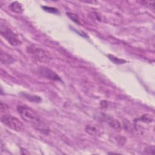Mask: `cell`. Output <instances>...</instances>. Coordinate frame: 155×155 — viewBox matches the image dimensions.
I'll return each mask as SVG.
<instances>
[{
	"label": "cell",
	"mask_w": 155,
	"mask_h": 155,
	"mask_svg": "<svg viewBox=\"0 0 155 155\" xmlns=\"http://www.w3.org/2000/svg\"><path fill=\"white\" fill-rule=\"evenodd\" d=\"M17 110L23 120L31 124L42 133L46 134L49 133L48 125L33 109L26 106L19 105L17 107Z\"/></svg>",
	"instance_id": "6da1fadb"
},
{
	"label": "cell",
	"mask_w": 155,
	"mask_h": 155,
	"mask_svg": "<svg viewBox=\"0 0 155 155\" xmlns=\"http://www.w3.org/2000/svg\"><path fill=\"white\" fill-rule=\"evenodd\" d=\"M27 51L34 59L38 61L48 62L51 59V57L48 51L35 45L28 46L27 48Z\"/></svg>",
	"instance_id": "7a4b0ae2"
},
{
	"label": "cell",
	"mask_w": 155,
	"mask_h": 155,
	"mask_svg": "<svg viewBox=\"0 0 155 155\" xmlns=\"http://www.w3.org/2000/svg\"><path fill=\"white\" fill-rule=\"evenodd\" d=\"M1 35L5 39V40L13 46H18L21 44L18 35L13 32L9 27L1 25L0 27Z\"/></svg>",
	"instance_id": "3957f363"
},
{
	"label": "cell",
	"mask_w": 155,
	"mask_h": 155,
	"mask_svg": "<svg viewBox=\"0 0 155 155\" xmlns=\"http://www.w3.org/2000/svg\"><path fill=\"white\" fill-rule=\"evenodd\" d=\"M1 120L3 124L15 131H20L23 128V124L22 122L18 118L12 115H4L1 117Z\"/></svg>",
	"instance_id": "277c9868"
},
{
	"label": "cell",
	"mask_w": 155,
	"mask_h": 155,
	"mask_svg": "<svg viewBox=\"0 0 155 155\" xmlns=\"http://www.w3.org/2000/svg\"><path fill=\"white\" fill-rule=\"evenodd\" d=\"M38 71L39 74L45 78L52 80V81H61V78L53 70L51 69L45 67H39Z\"/></svg>",
	"instance_id": "5b68a950"
},
{
	"label": "cell",
	"mask_w": 155,
	"mask_h": 155,
	"mask_svg": "<svg viewBox=\"0 0 155 155\" xmlns=\"http://www.w3.org/2000/svg\"><path fill=\"white\" fill-rule=\"evenodd\" d=\"M99 117L103 120L106 122L114 130L117 131H120L122 130V126L118 120L114 119V117L108 116L105 114H101Z\"/></svg>",
	"instance_id": "8992f818"
},
{
	"label": "cell",
	"mask_w": 155,
	"mask_h": 155,
	"mask_svg": "<svg viewBox=\"0 0 155 155\" xmlns=\"http://www.w3.org/2000/svg\"><path fill=\"white\" fill-rule=\"evenodd\" d=\"M85 131L91 136H97L101 134L102 130L99 125L91 123L85 126Z\"/></svg>",
	"instance_id": "52a82bcc"
},
{
	"label": "cell",
	"mask_w": 155,
	"mask_h": 155,
	"mask_svg": "<svg viewBox=\"0 0 155 155\" xmlns=\"http://www.w3.org/2000/svg\"><path fill=\"white\" fill-rule=\"evenodd\" d=\"M10 10L14 13L21 14L23 12V8L22 5L18 1H14L12 2L9 5Z\"/></svg>",
	"instance_id": "ba28073f"
},
{
	"label": "cell",
	"mask_w": 155,
	"mask_h": 155,
	"mask_svg": "<svg viewBox=\"0 0 155 155\" xmlns=\"http://www.w3.org/2000/svg\"><path fill=\"white\" fill-rule=\"evenodd\" d=\"M14 61L13 58L7 54V53L4 52L2 50L1 51V62L3 64H12Z\"/></svg>",
	"instance_id": "9c48e42d"
},
{
	"label": "cell",
	"mask_w": 155,
	"mask_h": 155,
	"mask_svg": "<svg viewBox=\"0 0 155 155\" xmlns=\"http://www.w3.org/2000/svg\"><path fill=\"white\" fill-rule=\"evenodd\" d=\"M20 94L22 97L25 98L26 99H27L31 102H39L41 101V98L38 96L30 94H28V93H24V92L21 93Z\"/></svg>",
	"instance_id": "30bf717a"
},
{
	"label": "cell",
	"mask_w": 155,
	"mask_h": 155,
	"mask_svg": "<svg viewBox=\"0 0 155 155\" xmlns=\"http://www.w3.org/2000/svg\"><path fill=\"white\" fill-rule=\"evenodd\" d=\"M108 59L111 61L113 62V63L116 64H124L127 61L124 59H120L113 54H108L107 55Z\"/></svg>",
	"instance_id": "8fae6325"
},
{
	"label": "cell",
	"mask_w": 155,
	"mask_h": 155,
	"mask_svg": "<svg viewBox=\"0 0 155 155\" xmlns=\"http://www.w3.org/2000/svg\"><path fill=\"white\" fill-rule=\"evenodd\" d=\"M67 15L75 23L78 24H81V22H80V19L79 16L74 13H71V12H67Z\"/></svg>",
	"instance_id": "7c38bea8"
},
{
	"label": "cell",
	"mask_w": 155,
	"mask_h": 155,
	"mask_svg": "<svg viewBox=\"0 0 155 155\" xmlns=\"http://www.w3.org/2000/svg\"><path fill=\"white\" fill-rule=\"evenodd\" d=\"M137 120H139L140 121L145 123H150L153 121V117L150 114H146L140 117L137 119Z\"/></svg>",
	"instance_id": "4fadbf2b"
},
{
	"label": "cell",
	"mask_w": 155,
	"mask_h": 155,
	"mask_svg": "<svg viewBox=\"0 0 155 155\" xmlns=\"http://www.w3.org/2000/svg\"><path fill=\"white\" fill-rule=\"evenodd\" d=\"M42 8L46 12L51 13H58L59 11L57 8L54 7H48V6H42Z\"/></svg>",
	"instance_id": "5bb4252c"
},
{
	"label": "cell",
	"mask_w": 155,
	"mask_h": 155,
	"mask_svg": "<svg viewBox=\"0 0 155 155\" xmlns=\"http://www.w3.org/2000/svg\"><path fill=\"white\" fill-rule=\"evenodd\" d=\"M154 145H151V146H149L145 148L144 152L146 154H153L154 153Z\"/></svg>",
	"instance_id": "9a60e30c"
},
{
	"label": "cell",
	"mask_w": 155,
	"mask_h": 155,
	"mask_svg": "<svg viewBox=\"0 0 155 155\" xmlns=\"http://www.w3.org/2000/svg\"><path fill=\"white\" fill-rule=\"evenodd\" d=\"M8 110V107L6 104H4L2 102H1V111L2 113H5Z\"/></svg>",
	"instance_id": "2e32d148"
},
{
	"label": "cell",
	"mask_w": 155,
	"mask_h": 155,
	"mask_svg": "<svg viewBox=\"0 0 155 155\" xmlns=\"http://www.w3.org/2000/svg\"><path fill=\"white\" fill-rule=\"evenodd\" d=\"M101 105V107L102 108H107L109 106V104L108 102V101H102L100 103Z\"/></svg>",
	"instance_id": "e0dca14e"
},
{
	"label": "cell",
	"mask_w": 155,
	"mask_h": 155,
	"mask_svg": "<svg viewBox=\"0 0 155 155\" xmlns=\"http://www.w3.org/2000/svg\"><path fill=\"white\" fill-rule=\"evenodd\" d=\"M74 31H75L76 32H77L79 35H81L82 36H83V37H87V35H86V34H85V33H84V32H82V31H77L76 30H74Z\"/></svg>",
	"instance_id": "ac0fdd59"
}]
</instances>
